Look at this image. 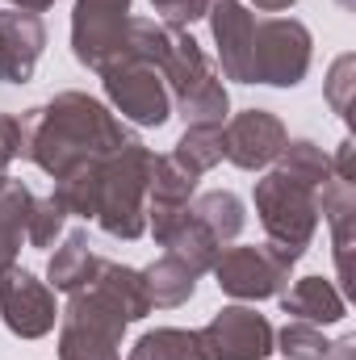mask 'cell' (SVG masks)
I'll use <instances>...</instances> for the list:
<instances>
[{"instance_id": "6", "label": "cell", "mask_w": 356, "mask_h": 360, "mask_svg": "<svg viewBox=\"0 0 356 360\" xmlns=\"http://www.w3.org/2000/svg\"><path fill=\"white\" fill-rule=\"evenodd\" d=\"M314 55V38L298 17H265L252 34V76L256 84L293 89L306 80Z\"/></svg>"}, {"instance_id": "11", "label": "cell", "mask_w": 356, "mask_h": 360, "mask_svg": "<svg viewBox=\"0 0 356 360\" xmlns=\"http://www.w3.org/2000/svg\"><path fill=\"white\" fill-rule=\"evenodd\" d=\"M272 323L252 306H222L205 327L201 344L210 360H265L272 352Z\"/></svg>"}, {"instance_id": "12", "label": "cell", "mask_w": 356, "mask_h": 360, "mask_svg": "<svg viewBox=\"0 0 356 360\" xmlns=\"http://www.w3.org/2000/svg\"><path fill=\"white\" fill-rule=\"evenodd\" d=\"M285 122L268 109H243L222 126V160H231L243 172H260L268 164H276L281 147H285Z\"/></svg>"}, {"instance_id": "8", "label": "cell", "mask_w": 356, "mask_h": 360, "mask_svg": "<svg viewBox=\"0 0 356 360\" xmlns=\"http://www.w3.org/2000/svg\"><path fill=\"white\" fill-rule=\"evenodd\" d=\"M293 264L298 260L276 243H248V248H222V256L214 260L210 272L218 276L222 293H231L239 302H265L289 285Z\"/></svg>"}, {"instance_id": "22", "label": "cell", "mask_w": 356, "mask_h": 360, "mask_svg": "<svg viewBox=\"0 0 356 360\" xmlns=\"http://www.w3.org/2000/svg\"><path fill=\"white\" fill-rule=\"evenodd\" d=\"M160 248H164L168 256H177L180 264H184L189 272H197V276H201V272H210V269H214V260L222 256V243H218V239L197 222V218H189V210H184V218L177 222V231H172Z\"/></svg>"}, {"instance_id": "13", "label": "cell", "mask_w": 356, "mask_h": 360, "mask_svg": "<svg viewBox=\"0 0 356 360\" xmlns=\"http://www.w3.org/2000/svg\"><path fill=\"white\" fill-rule=\"evenodd\" d=\"M214 46H218V63L222 76L235 84H256L252 76V34H256V13L243 0H214V8L205 13Z\"/></svg>"}, {"instance_id": "7", "label": "cell", "mask_w": 356, "mask_h": 360, "mask_svg": "<svg viewBox=\"0 0 356 360\" xmlns=\"http://www.w3.org/2000/svg\"><path fill=\"white\" fill-rule=\"evenodd\" d=\"M130 42V0H76L72 8V55L80 68L105 72L126 59Z\"/></svg>"}, {"instance_id": "20", "label": "cell", "mask_w": 356, "mask_h": 360, "mask_svg": "<svg viewBox=\"0 0 356 360\" xmlns=\"http://www.w3.org/2000/svg\"><path fill=\"white\" fill-rule=\"evenodd\" d=\"M34 193L13 176H0V272L17 264L21 239H25V218H30Z\"/></svg>"}, {"instance_id": "19", "label": "cell", "mask_w": 356, "mask_h": 360, "mask_svg": "<svg viewBox=\"0 0 356 360\" xmlns=\"http://www.w3.org/2000/svg\"><path fill=\"white\" fill-rule=\"evenodd\" d=\"M189 218H197L222 248L227 243H235L239 239V231H243V222H248V214H243V201L231 193V188H214V193H201V197H193L189 201Z\"/></svg>"}, {"instance_id": "5", "label": "cell", "mask_w": 356, "mask_h": 360, "mask_svg": "<svg viewBox=\"0 0 356 360\" xmlns=\"http://www.w3.org/2000/svg\"><path fill=\"white\" fill-rule=\"evenodd\" d=\"M252 201H256V218L265 226L268 243H276L293 260H302L314 231H319V188L272 168L268 176L256 180Z\"/></svg>"}, {"instance_id": "3", "label": "cell", "mask_w": 356, "mask_h": 360, "mask_svg": "<svg viewBox=\"0 0 356 360\" xmlns=\"http://www.w3.org/2000/svg\"><path fill=\"white\" fill-rule=\"evenodd\" d=\"M151 314L143 269L96 260L89 285L68 293L59 314V360H122V335Z\"/></svg>"}, {"instance_id": "4", "label": "cell", "mask_w": 356, "mask_h": 360, "mask_svg": "<svg viewBox=\"0 0 356 360\" xmlns=\"http://www.w3.org/2000/svg\"><path fill=\"white\" fill-rule=\"evenodd\" d=\"M126 55L147 59L164 76L168 96H172L177 113L184 117V126H193V122L222 126L227 122V113H231L227 84L189 30H180L172 21H155V17H130Z\"/></svg>"}, {"instance_id": "25", "label": "cell", "mask_w": 356, "mask_h": 360, "mask_svg": "<svg viewBox=\"0 0 356 360\" xmlns=\"http://www.w3.org/2000/svg\"><path fill=\"white\" fill-rule=\"evenodd\" d=\"M276 172H285V176L319 188L323 180L331 176V155H327L319 143H310V139H293V143L285 139V147H281V155H276Z\"/></svg>"}, {"instance_id": "10", "label": "cell", "mask_w": 356, "mask_h": 360, "mask_svg": "<svg viewBox=\"0 0 356 360\" xmlns=\"http://www.w3.org/2000/svg\"><path fill=\"white\" fill-rule=\"evenodd\" d=\"M0 319L17 340H42L55 331L59 310H55V289L38 281L30 269H8L0 272Z\"/></svg>"}, {"instance_id": "29", "label": "cell", "mask_w": 356, "mask_h": 360, "mask_svg": "<svg viewBox=\"0 0 356 360\" xmlns=\"http://www.w3.org/2000/svg\"><path fill=\"white\" fill-rule=\"evenodd\" d=\"M13 160H17V117L0 113V176H8Z\"/></svg>"}, {"instance_id": "28", "label": "cell", "mask_w": 356, "mask_h": 360, "mask_svg": "<svg viewBox=\"0 0 356 360\" xmlns=\"http://www.w3.org/2000/svg\"><path fill=\"white\" fill-rule=\"evenodd\" d=\"M352 84H356V55H340L331 63V76H327V101L340 117H348V109H352Z\"/></svg>"}, {"instance_id": "23", "label": "cell", "mask_w": 356, "mask_h": 360, "mask_svg": "<svg viewBox=\"0 0 356 360\" xmlns=\"http://www.w3.org/2000/svg\"><path fill=\"white\" fill-rule=\"evenodd\" d=\"M172 160H177L189 176H205L210 168H218L222 164V126H214V122L184 126V134H180L177 147H172Z\"/></svg>"}, {"instance_id": "17", "label": "cell", "mask_w": 356, "mask_h": 360, "mask_svg": "<svg viewBox=\"0 0 356 360\" xmlns=\"http://www.w3.org/2000/svg\"><path fill=\"white\" fill-rule=\"evenodd\" d=\"M281 310L298 323H314V327H331L348 314L344 293L323 281V276H302L293 281V289H281Z\"/></svg>"}, {"instance_id": "26", "label": "cell", "mask_w": 356, "mask_h": 360, "mask_svg": "<svg viewBox=\"0 0 356 360\" xmlns=\"http://www.w3.org/2000/svg\"><path fill=\"white\" fill-rule=\"evenodd\" d=\"M272 348L281 352L285 360H327V335L314 327V323H298L289 319L276 335H272Z\"/></svg>"}, {"instance_id": "27", "label": "cell", "mask_w": 356, "mask_h": 360, "mask_svg": "<svg viewBox=\"0 0 356 360\" xmlns=\"http://www.w3.org/2000/svg\"><path fill=\"white\" fill-rule=\"evenodd\" d=\"M63 222H68V205H63L55 193H51V197H34V201H30V218H25V239H30V248H51V243L59 239Z\"/></svg>"}, {"instance_id": "32", "label": "cell", "mask_w": 356, "mask_h": 360, "mask_svg": "<svg viewBox=\"0 0 356 360\" xmlns=\"http://www.w3.org/2000/svg\"><path fill=\"white\" fill-rule=\"evenodd\" d=\"M13 8H21V13H46L55 0H8Z\"/></svg>"}, {"instance_id": "14", "label": "cell", "mask_w": 356, "mask_h": 360, "mask_svg": "<svg viewBox=\"0 0 356 360\" xmlns=\"http://www.w3.org/2000/svg\"><path fill=\"white\" fill-rule=\"evenodd\" d=\"M193 193H197V176H189L172 155H155L151 184H147V231L155 235V243H164L177 231Z\"/></svg>"}, {"instance_id": "24", "label": "cell", "mask_w": 356, "mask_h": 360, "mask_svg": "<svg viewBox=\"0 0 356 360\" xmlns=\"http://www.w3.org/2000/svg\"><path fill=\"white\" fill-rule=\"evenodd\" d=\"M126 360H210L201 331H180V327H155L134 340Z\"/></svg>"}, {"instance_id": "18", "label": "cell", "mask_w": 356, "mask_h": 360, "mask_svg": "<svg viewBox=\"0 0 356 360\" xmlns=\"http://www.w3.org/2000/svg\"><path fill=\"white\" fill-rule=\"evenodd\" d=\"M96 260H101V256L92 252L89 231H72V235L63 239V248H55V256H51V264H46L51 289L76 293L80 285H89V276L96 272Z\"/></svg>"}, {"instance_id": "33", "label": "cell", "mask_w": 356, "mask_h": 360, "mask_svg": "<svg viewBox=\"0 0 356 360\" xmlns=\"http://www.w3.org/2000/svg\"><path fill=\"white\" fill-rule=\"evenodd\" d=\"M256 8H265V13H285V8H293L298 0H252Z\"/></svg>"}, {"instance_id": "21", "label": "cell", "mask_w": 356, "mask_h": 360, "mask_svg": "<svg viewBox=\"0 0 356 360\" xmlns=\"http://www.w3.org/2000/svg\"><path fill=\"white\" fill-rule=\"evenodd\" d=\"M143 285H147V297H151V310H177L184 306L193 293H197V272H189L177 256H160L155 264L143 269Z\"/></svg>"}, {"instance_id": "31", "label": "cell", "mask_w": 356, "mask_h": 360, "mask_svg": "<svg viewBox=\"0 0 356 360\" xmlns=\"http://www.w3.org/2000/svg\"><path fill=\"white\" fill-rule=\"evenodd\" d=\"M327 360H356V340H352V335L336 340V344L327 348Z\"/></svg>"}, {"instance_id": "1", "label": "cell", "mask_w": 356, "mask_h": 360, "mask_svg": "<svg viewBox=\"0 0 356 360\" xmlns=\"http://www.w3.org/2000/svg\"><path fill=\"white\" fill-rule=\"evenodd\" d=\"M134 134L89 92H55L46 105H34L17 117V155L38 164L51 180H63L96 155L126 147Z\"/></svg>"}, {"instance_id": "2", "label": "cell", "mask_w": 356, "mask_h": 360, "mask_svg": "<svg viewBox=\"0 0 356 360\" xmlns=\"http://www.w3.org/2000/svg\"><path fill=\"white\" fill-rule=\"evenodd\" d=\"M151 168H155V151H147L139 139H130L126 147L96 155L63 180H55V197L68 205V214L96 222L109 239L134 243L147 235Z\"/></svg>"}, {"instance_id": "9", "label": "cell", "mask_w": 356, "mask_h": 360, "mask_svg": "<svg viewBox=\"0 0 356 360\" xmlns=\"http://www.w3.org/2000/svg\"><path fill=\"white\" fill-rule=\"evenodd\" d=\"M101 84H105V96L109 105L122 113V122H134V126H164L172 117V96H168V84L164 76L139 59V55H126L117 59L113 68L101 72Z\"/></svg>"}, {"instance_id": "16", "label": "cell", "mask_w": 356, "mask_h": 360, "mask_svg": "<svg viewBox=\"0 0 356 360\" xmlns=\"http://www.w3.org/2000/svg\"><path fill=\"white\" fill-rule=\"evenodd\" d=\"M319 197V214L331 226V248H336V272L352 289V231H356V180L327 176Z\"/></svg>"}, {"instance_id": "15", "label": "cell", "mask_w": 356, "mask_h": 360, "mask_svg": "<svg viewBox=\"0 0 356 360\" xmlns=\"http://www.w3.org/2000/svg\"><path fill=\"white\" fill-rule=\"evenodd\" d=\"M46 25L38 13H0V84H25L42 59Z\"/></svg>"}, {"instance_id": "30", "label": "cell", "mask_w": 356, "mask_h": 360, "mask_svg": "<svg viewBox=\"0 0 356 360\" xmlns=\"http://www.w3.org/2000/svg\"><path fill=\"white\" fill-rule=\"evenodd\" d=\"M155 4V13H160V21H172L184 30V0H151Z\"/></svg>"}]
</instances>
